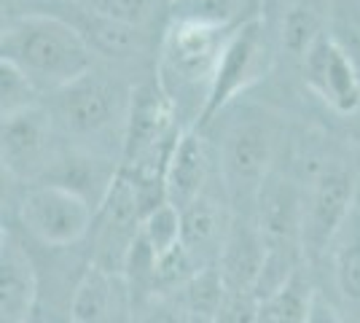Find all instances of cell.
I'll list each match as a JSON object with an SVG mask.
<instances>
[{
  "instance_id": "7",
  "label": "cell",
  "mask_w": 360,
  "mask_h": 323,
  "mask_svg": "<svg viewBox=\"0 0 360 323\" xmlns=\"http://www.w3.org/2000/svg\"><path fill=\"white\" fill-rule=\"evenodd\" d=\"M54 122L41 103L0 116V167L14 181L41 184L57 159Z\"/></svg>"
},
{
  "instance_id": "16",
  "label": "cell",
  "mask_w": 360,
  "mask_h": 323,
  "mask_svg": "<svg viewBox=\"0 0 360 323\" xmlns=\"http://www.w3.org/2000/svg\"><path fill=\"white\" fill-rule=\"evenodd\" d=\"M121 275L89 264L70 299V323H110L116 312Z\"/></svg>"
},
{
  "instance_id": "22",
  "label": "cell",
  "mask_w": 360,
  "mask_h": 323,
  "mask_svg": "<svg viewBox=\"0 0 360 323\" xmlns=\"http://www.w3.org/2000/svg\"><path fill=\"white\" fill-rule=\"evenodd\" d=\"M127 323H188V310L180 293H148L137 302H129Z\"/></svg>"
},
{
  "instance_id": "13",
  "label": "cell",
  "mask_w": 360,
  "mask_h": 323,
  "mask_svg": "<svg viewBox=\"0 0 360 323\" xmlns=\"http://www.w3.org/2000/svg\"><path fill=\"white\" fill-rule=\"evenodd\" d=\"M277 25L274 44L285 51L290 60L301 62L304 54L315 46L317 38L326 35L328 22V0H274Z\"/></svg>"
},
{
  "instance_id": "12",
  "label": "cell",
  "mask_w": 360,
  "mask_h": 323,
  "mask_svg": "<svg viewBox=\"0 0 360 323\" xmlns=\"http://www.w3.org/2000/svg\"><path fill=\"white\" fill-rule=\"evenodd\" d=\"M264 264V246L253 210H231L224 246L218 253V272L226 291H253Z\"/></svg>"
},
{
  "instance_id": "15",
  "label": "cell",
  "mask_w": 360,
  "mask_h": 323,
  "mask_svg": "<svg viewBox=\"0 0 360 323\" xmlns=\"http://www.w3.org/2000/svg\"><path fill=\"white\" fill-rule=\"evenodd\" d=\"M68 22V19H65ZM89 46L91 54H103V57H135L146 46V32L143 27L127 25L119 19L103 16L91 8L78 11V22H68Z\"/></svg>"
},
{
  "instance_id": "6",
  "label": "cell",
  "mask_w": 360,
  "mask_h": 323,
  "mask_svg": "<svg viewBox=\"0 0 360 323\" xmlns=\"http://www.w3.org/2000/svg\"><path fill=\"white\" fill-rule=\"evenodd\" d=\"M25 229L44 246L65 248L81 243L91 229L94 205L84 194L51 181L30 184L19 202Z\"/></svg>"
},
{
  "instance_id": "17",
  "label": "cell",
  "mask_w": 360,
  "mask_h": 323,
  "mask_svg": "<svg viewBox=\"0 0 360 323\" xmlns=\"http://www.w3.org/2000/svg\"><path fill=\"white\" fill-rule=\"evenodd\" d=\"M330 262L336 291L349 308L360 310V205L355 202L336 237L330 240Z\"/></svg>"
},
{
  "instance_id": "11",
  "label": "cell",
  "mask_w": 360,
  "mask_h": 323,
  "mask_svg": "<svg viewBox=\"0 0 360 323\" xmlns=\"http://www.w3.org/2000/svg\"><path fill=\"white\" fill-rule=\"evenodd\" d=\"M180 251L194 270L215 267L231 221L229 200H218L210 189L180 208Z\"/></svg>"
},
{
  "instance_id": "9",
  "label": "cell",
  "mask_w": 360,
  "mask_h": 323,
  "mask_svg": "<svg viewBox=\"0 0 360 323\" xmlns=\"http://www.w3.org/2000/svg\"><path fill=\"white\" fill-rule=\"evenodd\" d=\"M304 84L339 116H352L360 108V73L347 49L328 32L317 38L301 60Z\"/></svg>"
},
{
  "instance_id": "23",
  "label": "cell",
  "mask_w": 360,
  "mask_h": 323,
  "mask_svg": "<svg viewBox=\"0 0 360 323\" xmlns=\"http://www.w3.org/2000/svg\"><path fill=\"white\" fill-rule=\"evenodd\" d=\"M38 103V89L16 65L0 60V116Z\"/></svg>"
},
{
  "instance_id": "10",
  "label": "cell",
  "mask_w": 360,
  "mask_h": 323,
  "mask_svg": "<svg viewBox=\"0 0 360 323\" xmlns=\"http://www.w3.org/2000/svg\"><path fill=\"white\" fill-rule=\"evenodd\" d=\"M212 178L210 143L205 140V129L183 127L167 154L162 170V197L175 208H186L202 191H207Z\"/></svg>"
},
{
  "instance_id": "5",
  "label": "cell",
  "mask_w": 360,
  "mask_h": 323,
  "mask_svg": "<svg viewBox=\"0 0 360 323\" xmlns=\"http://www.w3.org/2000/svg\"><path fill=\"white\" fill-rule=\"evenodd\" d=\"M132 89L89 68L86 73L54 89V108L49 110L54 129L73 140H103L124 132Z\"/></svg>"
},
{
  "instance_id": "14",
  "label": "cell",
  "mask_w": 360,
  "mask_h": 323,
  "mask_svg": "<svg viewBox=\"0 0 360 323\" xmlns=\"http://www.w3.org/2000/svg\"><path fill=\"white\" fill-rule=\"evenodd\" d=\"M38 280L22 248L0 246V323H25L35 305Z\"/></svg>"
},
{
  "instance_id": "1",
  "label": "cell",
  "mask_w": 360,
  "mask_h": 323,
  "mask_svg": "<svg viewBox=\"0 0 360 323\" xmlns=\"http://www.w3.org/2000/svg\"><path fill=\"white\" fill-rule=\"evenodd\" d=\"M231 27L234 25L172 19L162 38L156 60V84L169 100L175 119H188L186 127H196L199 122L215 73V62Z\"/></svg>"
},
{
  "instance_id": "26",
  "label": "cell",
  "mask_w": 360,
  "mask_h": 323,
  "mask_svg": "<svg viewBox=\"0 0 360 323\" xmlns=\"http://www.w3.org/2000/svg\"><path fill=\"white\" fill-rule=\"evenodd\" d=\"M304 323H342V318H339V312L333 310L328 299L315 291L309 299V310H307V321Z\"/></svg>"
},
{
  "instance_id": "3",
  "label": "cell",
  "mask_w": 360,
  "mask_h": 323,
  "mask_svg": "<svg viewBox=\"0 0 360 323\" xmlns=\"http://www.w3.org/2000/svg\"><path fill=\"white\" fill-rule=\"evenodd\" d=\"M271 65H274V35L264 8H258L255 14L242 19L240 25H234L224 41L196 129H207L215 122V116L231 108L240 94L266 78Z\"/></svg>"
},
{
  "instance_id": "18",
  "label": "cell",
  "mask_w": 360,
  "mask_h": 323,
  "mask_svg": "<svg viewBox=\"0 0 360 323\" xmlns=\"http://www.w3.org/2000/svg\"><path fill=\"white\" fill-rule=\"evenodd\" d=\"M315 289L299 267L280 289L258 299V323H304Z\"/></svg>"
},
{
  "instance_id": "27",
  "label": "cell",
  "mask_w": 360,
  "mask_h": 323,
  "mask_svg": "<svg viewBox=\"0 0 360 323\" xmlns=\"http://www.w3.org/2000/svg\"><path fill=\"white\" fill-rule=\"evenodd\" d=\"M6 243V232H3V227H0V246Z\"/></svg>"
},
{
  "instance_id": "8",
  "label": "cell",
  "mask_w": 360,
  "mask_h": 323,
  "mask_svg": "<svg viewBox=\"0 0 360 323\" xmlns=\"http://www.w3.org/2000/svg\"><path fill=\"white\" fill-rule=\"evenodd\" d=\"M355 178L342 167L320 170L301 191V256L317 262L355 205Z\"/></svg>"
},
{
  "instance_id": "20",
  "label": "cell",
  "mask_w": 360,
  "mask_h": 323,
  "mask_svg": "<svg viewBox=\"0 0 360 323\" xmlns=\"http://www.w3.org/2000/svg\"><path fill=\"white\" fill-rule=\"evenodd\" d=\"M140 240L150 248V253L159 259L180 246V213L169 202H156L140 218Z\"/></svg>"
},
{
  "instance_id": "21",
  "label": "cell",
  "mask_w": 360,
  "mask_h": 323,
  "mask_svg": "<svg viewBox=\"0 0 360 323\" xmlns=\"http://www.w3.org/2000/svg\"><path fill=\"white\" fill-rule=\"evenodd\" d=\"M261 8V6H258ZM250 0H175V19H199L212 25H237L258 11Z\"/></svg>"
},
{
  "instance_id": "25",
  "label": "cell",
  "mask_w": 360,
  "mask_h": 323,
  "mask_svg": "<svg viewBox=\"0 0 360 323\" xmlns=\"http://www.w3.org/2000/svg\"><path fill=\"white\" fill-rule=\"evenodd\" d=\"M212 323H258V296L253 291H226Z\"/></svg>"
},
{
  "instance_id": "24",
  "label": "cell",
  "mask_w": 360,
  "mask_h": 323,
  "mask_svg": "<svg viewBox=\"0 0 360 323\" xmlns=\"http://www.w3.org/2000/svg\"><path fill=\"white\" fill-rule=\"evenodd\" d=\"M86 8L135 27H146L162 8V0H89Z\"/></svg>"
},
{
  "instance_id": "19",
  "label": "cell",
  "mask_w": 360,
  "mask_h": 323,
  "mask_svg": "<svg viewBox=\"0 0 360 323\" xmlns=\"http://www.w3.org/2000/svg\"><path fill=\"white\" fill-rule=\"evenodd\" d=\"M226 296V286L221 280L218 267H202L194 275L186 280V286L180 289V299L188 310L191 318L212 323L215 312L221 310V302Z\"/></svg>"
},
{
  "instance_id": "4",
  "label": "cell",
  "mask_w": 360,
  "mask_h": 323,
  "mask_svg": "<svg viewBox=\"0 0 360 323\" xmlns=\"http://www.w3.org/2000/svg\"><path fill=\"white\" fill-rule=\"evenodd\" d=\"M277 151V127L261 113H245L226 124L218 143V181L231 210H253Z\"/></svg>"
},
{
  "instance_id": "2",
  "label": "cell",
  "mask_w": 360,
  "mask_h": 323,
  "mask_svg": "<svg viewBox=\"0 0 360 323\" xmlns=\"http://www.w3.org/2000/svg\"><path fill=\"white\" fill-rule=\"evenodd\" d=\"M89 46L57 14H27L0 27V60L16 65L38 87L60 89L91 68Z\"/></svg>"
}]
</instances>
